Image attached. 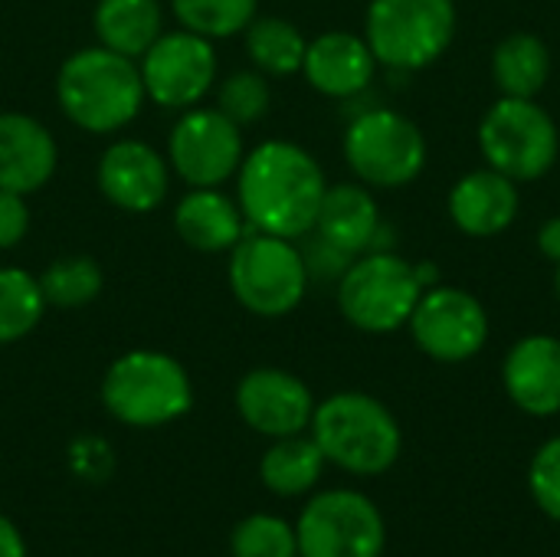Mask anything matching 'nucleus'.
Here are the masks:
<instances>
[{"label":"nucleus","mask_w":560,"mask_h":557,"mask_svg":"<svg viewBox=\"0 0 560 557\" xmlns=\"http://www.w3.org/2000/svg\"><path fill=\"white\" fill-rule=\"evenodd\" d=\"M328 190L322 164L292 141L272 138L243 154L236 171V204L249 230L302 240L315 230Z\"/></svg>","instance_id":"f257e3e1"},{"label":"nucleus","mask_w":560,"mask_h":557,"mask_svg":"<svg viewBox=\"0 0 560 557\" xmlns=\"http://www.w3.org/2000/svg\"><path fill=\"white\" fill-rule=\"evenodd\" d=\"M144 98L138 59L98 43L66 56L56 76V102L62 115L89 135L121 131L138 118Z\"/></svg>","instance_id":"f03ea898"},{"label":"nucleus","mask_w":560,"mask_h":557,"mask_svg":"<svg viewBox=\"0 0 560 557\" xmlns=\"http://www.w3.org/2000/svg\"><path fill=\"white\" fill-rule=\"evenodd\" d=\"M308 430L325 460L351 476H381L404 450L397 417L387 404L361 391H341L315 404Z\"/></svg>","instance_id":"7ed1b4c3"},{"label":"nucleus","mask_w":560,"mask_h":557,"mask_svg":"<svg viewBox=\"0 0 560 557\" xmlns=\"http://www.w3.org/2000/svg\"><path fill=\"white\" fill-rule=\"evenodd\" d=\"M102 404L118 423L154 430L180 420L194 407V384L177 358L154 348H135L108 364Z\"/></svg>","instance_id":"20e7f679"},{"label":"nucleus","mask_w":560,"mask_h":557,"mask_svg":"<svg viewBox=\"0 0 560 557\" xmlns=\"http://www.w3.org/2000/svg\"><path fill=\"white\" fill-rule=\"evenodd\" d=\"M456 0H371L364 13V39L394 72L433 66L456 39Z\"/></svg>","instance_id":"39448f33"},{"label":"nucleus","mask_w":560,"mask_h":557,"mask_svg":"<svg viewBox=\"0 0 560 557\" xmlns=\"http://www.w3.org/2000/svg\"><path fill=\"white\" fill-rule=\"evenodd\" d=\"M226 279L233 299L259 318H282L295 312L312 286L299 243L262 230H246V236L230 250Z\"/></svg>","instance_id":"423d86ee"},{"label":"nucleus","mask_w":560,"mask_h":557,"mask_svg":"<svg viewBox=\"0 0 560 557\" xmlns=\"http://www.w3.org/2000/svg\"><path fill=\"white\" fill-rule=\"evenodd\" d=\"M423 295L417 263L394 250H371L354 256L338 279V309L348 325L368 335H390L404 328Z\"/></svg>","instance_id":"0eeeda50"},{"label":"nucleus","mask_w":560,"mask_h":557,"mask_svg":"<svg viewBox=\"0 0 560 557\" xmlns=\"http://www.w3.org/2000/svg\"><path fill=\"white\" fill-rule=\"evenodd\" d=\"M345 161L364 187L397 190L413 184L427 167V135L394 108H364L345 131Z\"/></svg>","instance_id":"6e6552de"},{"label":"nucleus","mask_w":560,"mask_h":557,"mask_svg":"<svg viewBox=\"0 0 560 557\" xmlns=\"http://www.w3.org/2000/svg\"><path fill=\"white\" fill-rule=\"evenodd\" d=\"M479 151L489 167L515 184L541 181L560 158L558 121L538 98L502 95L479 121Z\"/></svg>","instance_id":"1a4fd4ad"},{"label":"nucleus","mask_w":560,"mask_h":557,"mask_svg":"<svg viewBox=\"0 0 560 557\" xmlns=\"http://www.w3.org/2000/svg\"><path fill=\"white\" fill-rule=\"evenodd\" d=\"M295 538L302 557H381L387 525L368 496L354 489H328L308 499Z\"/></svg>","instance_id":"9d476101"},{"label":"nucleus","mask_w":560,"mask_h":557,"mask_svg":"<svg viewBox=\"0 0 560 557\" xmlns=\"http://www.w3.org/2000/svg\"><path fill=\"white\" fill-rule=\"evenodd\" d=\"M407 328L427 358L440 364H463L486 348L489 312L469 289L436 282L423 289Z\"/></svg>","instance_id":"9b49d317"},{"label":"nucleus","mask_w":560,"mask_h":557,"mask_svg":"<svg viewBox=\"0 0 560 557\" xmlns=\"http://www.w3.org/2000/svg\"><path fill=\"white\" fill-rule=\"evenodd\" d=\"M144 95L161 108H194L217 85V49L213 39L190 30H164L148 53L138 59Z\"/></svg>","instance_id":"f8f14e48"},{"label":"nucleus","mask_w":560,"mask_h":557,"mask_svg":"<svg viewBox=\"0 0 560 557\" xmlns=\"http://www.w3.org/2000/svg\"><path fill=\"white\" fill-rule=\"evenodd\" d=\"M167 164L187 187H223L243 164V135L220 108H184L167 138Z\"/></svg>","instance_id":"ddd939ff"},{"label":"nucleus","mask_w":560,"mask_h":557,"mask_svg":"<svg viewBox=\"0 0 560 557\" xmlns=\"http://www.w3.org/2000/svg\"><path fill=\"white\" fill-rule=\"evenodd\" d=\"M95 184L112 207L125 213H151L167 197L171 164L141 138H118L102 151Z\"/></svg>","instance_id":"4468645a"},{"label":"nucleus","mask_w":560,"mask_h":557,"mask_svg":"<svg viewBox=\"0 0 560 557\" xmlns=\"http://www.w3.org/2000/svg\"><path fill=\"white\" fill-rule=\"evenodd\" d=\"M236 410L249 430L282 440L308 430L315 414V397L308 384L292 371L253 368L236 384Z\"/></svg>","instance_id":"2eb2a0df"},{"label":"nucleus","mask_w":560,"mask_h":557,"mask_svg":"<svg viewBox=\"0 0 560 557\" xmlns=\"http://www.w3.org/2000/svg\"><path fill=\"white\" fill-rule=\"evenodd\" d=\"M518 207H522L518 184L489 164L463 174L446 197V213L453 227L476 240H492L505 233L515 223Z\"/></svg>","instance_id":"dca6fc26"},{"label":"nucleus","mask_w":560,"mask_h":557,"mask_svg":"<svg viewBox=\"0 0 560 557\" xmlns=\"http://www.w3.org/2000/svg\"><path fill=\"white\" fill-rule=\"evenodd\" d=\"M505 394L528 417L560 414V338L525 335L502 361Z\"/></svg>","instance_id":"f3484780"},{"label":"nucleus","mask_w":560,"mask_h":557,"mask_svg":"<svg viewBox=\"0 0 560 557\" xmlns=\"http://www.w3.org/2000/svg\"><path fill=\"white\" fill-rule=\"evenodd\" d=\"M59 164L56 138L43 121L23 112H0V190L36 194Z\"/></svg>","instance_id":"a211bd4d"},{"label":"nucleus","mask_w":560,"mask_h":557,"mask_svg":"<svg viewBox=\"0 0 560 557\" xmlns=\"http://www.w3.org/2000/svg\"><path fill=\"white\" fill-rule=\"evenodd\" d=\"M302 72L315 92L328 98H354L374 82L377 59L364 36L348 30H328L308 39Z\"/></svg>","instance_id":"6ab92c4d"},{"label":"nucleus","mask_w":560,"mask_h":557,"mask_svg":"<svg viewBox=\"0 0 560 557\" xmlns=\"http://www.w3.org/2000/svg\"><path fill=\"white\" fill-rule=\"evenodd\" d=\"M177 236L197 253H230L249 230L236 197L220 187H190L174 207Z\"/></svg>","instance_id":"aec40b11"},{"label":"nucleus","mask_w":560,"mask_h":557,"mask_svg":"<svg viewBox=\"0 0 560 557\" xmlns=\"http://www.w3.org/2000/svg\"><path fill=\"white\" fill-rule=\"evenodd\" d=\"M381 223L384 220L371 187H364L361 181H341V184H328L318 207L315 233L335 243L338 250L361 256L374 246Z\"/></svg>","instance_id":"412c9836"},{"label":"nucleus","mask_w":560,"mask_h":557,"mask_svg":"<svg viewBox=\"0 0 560 557\" xmlns=\"http://www.w3.org/2000/svg\"><path fill=\"white\" fill-rule=\"evenodd\" d=\"M98 46L141 59L164 33V10L158 0H98L92 13Z\"/></svg>","instance_id":"4be33fe9"},{"label":"nucleus","mask_w":560,"mask_h":557,"mask_svg":"<svg viewBox=\"0 0 560 557\" xmlns=\"http://www.w3.org/2000/svg\"><path fill=\"white\" fill-rule=\"evenodd\" d=\"M495 89L509 98H538L551 79V49L541 36L518 30L499 39L492 49Z\"/></svg>","instance_id":"5701e85b"},{"label":"nucleus","mask_w":560,"mask_h":557,"mask_svg":"<svg viewBox=\"0 0 560 557\" xmlns=\"http://www.w3.org/2000/svg\"><path fill=\"white\" fill-rule=\"evenodd\" d=\"M325 453L318 450V443L312 437H282L276 440L259 463V479L272 496L282 499H295L305 496L318 486L322 473H325Z\"/></svg>","instance_id":"b1692460"},{"label":"nucleus","mask_w":560,"mask_h":557,"mask_svg":"<svg viewBox=\"0 0 560 557\" xmlns=\"http://www.w3.org/2000/svg\"><path fill=\"white\" fill-rule=\"evenodd\" d=\"M246 56L262 76H292L302 72L308 39L285 16H256L246 30Z\"/></svg>","instance_id":"393cba45"},{"label":"nucleus","mask_w":560,"mask_h":557,"mask_svg":"<svg viewBox=\"0 0 560 557\" xmlns=\"http://www.w3.org/2000/svg\"><path fill=\"white\" fill-rule=\"evenodd\" d=\"M46 309L36 276L16 266H0V348L26 338Z\"/></svg>","instance_id":"a878e982"},{"label":"nucleus","mask_w":560,"mask_h":557,"mask_svg":"<svg viewBox=\"0 0 560 557\" xmlns=\"http://www.w3.org/2000/svg\"><path fill=\"white\" fill-rule=\"evenodd\" d=\"M36 279H39L46 305H56V309H82V305L95 302L105 286L102 266L82 253L52 259L43 269V276H36Z\"/></svg>","instance_id":"bb28decb"},{"label":"nucleus","mask_w":560,"mask_h":557,"mask_svg":"<svg viewBox=\"0 0 560 557\" xmlns=\"http://www.w3.org/2000/svg\"><path fill=\"white\" fill-rule=\"evenodd\" d=\"M259 0H171L177 23L207 39L243 33L256 20Z\"/></svg>","instance_id":"cd10ccee"},{"label":"nucleus","mask_w":560,"mask_h":557,"mask_svg":"<svg viewBox=\"0 0 560 557\" xmlns=\"http://www.w3.org/2000/svg\"><path fill=\"white\" fill-rule=\"evenodd\" d=\"M230 552H233V557H295L299 555V538L285 519L256 512V515H246L233 529Z\"/></svg>","instance_id":"c85d7f7f"},{"label":"nucleus","mask_w":560,"mask_h":557,"mask_svg":"<svg viewBox=\"0 0 560 557\" xmlns=\"http://www.w3.org/2000/svg\"><path fill=\"white\" fill-rule=\"evenodd\" d=\"M272 105V89H269V76H262L259 69H240L230 72L220 85H217V108L243 125H256Z\"/></svg>","instance_id":"c756f323"},{"label":"nucleus","mask_w":560,"mask_h":557,"mask_svg":"<svg viewBox=\"0 0 560 557\" xmlns=\"http://www.w3.org/2000/svg\"><path fill=\"white\" fill-rule=\"evenodd\" d=\"M528 489H532V499L538 502V509L560 522V437L548 440L532 466H528Z\"/></svg>","instance_id":"7c9ffc66"},{"label":"nucleus","mask_w":560,"mask_h":557,"mask_svg":"<svg viewBox=\"0 0 560 557\" xmlns=\"http://www.w3.org/2000/svg\"><path fill=\"white\" fill-rule=\"evenodd\" d=\"M302 259H305V269H308V279L312 282H338L348 266L354 263L351 253L338 250L335 243H328L325 236H318L315 230L302 236Z\"/></svg>","instance_id":"2f4dec72"},{"label":"nucleus","mask_w":560,"mask_h":557,"mask_svg":"<svg viewBox=\"0 0 560 557\" xmlns=\"http://www.w3.org/2000/svg\"><path fill=\"white\" fill-rule=\"evenodd\" d=\"M30 230V207L23 194L0 190V250L20 246V240Z\"/></svg>","instance_id":"473e14b6"},{"label":"nucleus","mask_w":560,"mask_h":557,"mask_svg":"<svg viewBox=\"0 0 560 557\" xmlns=\"http://www.w3.org/2000/svg\"><path fill=\"white\" fill-rule=\"evenodd\" d=\"M72 466H75V473H82V476H89V469L95 466L98 473H108V463H112V453H108V446L102 443V440H79L75 446H72Z\"/></svg>","instance_id":"72a5a7b5"},{"label":"nucleus","mask_w":560,"mask_h":557,"mask_svg":"<svg viewBox=\"0 0 560 557\" xmlns=\"http://www.w3.org/2000/svg\"><path fill=\"white\" fill-rule=\"evenodd\" d=\"M538 250H541L545 259L560 263V217H551V220L541 223V230H538Z\"/></svg>","instance_id":"f704fd0d"},{"label":"nucleus","mask_w":560,"mask_h":557,"mask_svg":"<svg viewBox=\"0 0 560 557\" xmlns=\"http://www.w3.org/2000/svg\"><path fill=\"white\" fill-rule=\"evenodd\" d=\"M0 557H26V542L7 515H0Z\"/></svg>","instance_id":"c9c22d12"},{"label":"nucleus","mask_w":560,"mask_h":557,"mask_svg":"<svg viewBox=\"0 0 560 557\" xmlns=\"http://www.w3.org/2000/svg\"><path fill=\"white\" fill-rule=\"evenodd\" d=\"M417 279H420V286H423V289L436 286V282H440V269H436V263H417Z\"/></svg>","instance_id":"e433bc0d"},{"label":"nucleus","mask_w":560,"mask_h":557,"mask_svg":"<svg viewBox=\"0 0 560 557\" xmlns=\"http://www.w3.org/2000/svg\"><path fill=\"white\" fill-rule=\"evenodd\" d=\"M555 292H558V302H560V263H555Z\"/></svg>","instance_id":"4c0bfd02"},{"label":"nucleus","mask_w":560,"mask_h":557,"mask_svg":"<svg viewBox=\"0 0 560 557\" xmlns=\"http://www.w3.org/2000/svg\"><path fill=\"white\" fill-rule=\"evenodd\" d=\"M295 557H302V555H295Z\"/></svg>","instance_id":"58836bf2"}]
</instances>
